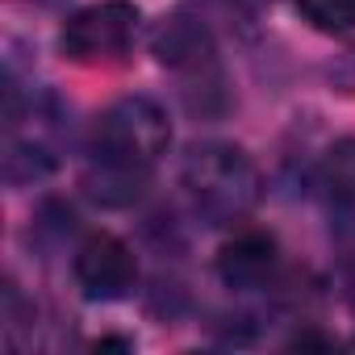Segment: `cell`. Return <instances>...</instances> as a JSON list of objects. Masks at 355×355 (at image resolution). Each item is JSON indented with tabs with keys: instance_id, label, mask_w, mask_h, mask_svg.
<instances>
[{
	"instance_id": "obj_2",
	"label": "cell",
	"mask_w": 355,
	"mask_h": 355,
	"mask_svg": "<svg viewBox=\"0 0 355 355\" xmlns=\"http://www.w3.org/2000/svg\"><path fill=\"white\" fill-rule=\"evenodd\" d=\"M184 189L197 218H205L209 226H230L255 209L263 184L247 150L230 142H205L184 163Z\"/></svg>"
},
{
	"instance_id": "obj_6",
	"label": "cell",
	"mask_w": 355,
	"mask_h": 355,
	"mask_svg": "<svg viewBox=\"0 0 355 355\" xmlns=\"http://www.w3.org/2000/svg\"><path fill=\"white\" fill-rule=\"evenodd\" d=\"M272 272H276V239L272 234L247 230V234H234L218 251V276L226 288H239V293L263 288L272 280Z\"/></svg>"
},
{
	"instance_id": "obj_5",
	"label": "cell",
	"mask_w": 355,
	"mask_h": 355,
	"mask_svg": "<svg viewBox=\"0 0 355 355\" xmlns=\"http://www.w3.org/2000/svg\"><path fill=\"white\" fill-rule=\"evenodd\" d=\"M318 193L334 230V243L343 251V268L355 263V138H343L326 150L318 167Z\"/></svg>"
},
{
	"instance_id": "obj_7",
	"label": "cell",
	"mask_w": 355,
	"mask_h": 355,
	"mask_svg": "<svg viewBox=\"0 0 355 355\" xmlns=\"http://www.w3.org/2000/svg\"><path fill=\"white\" fill-rule=\"evenodd\" d=\"M155 55H159L163 67H175V71L214 67V42H209L205 26L193 21V17H167L155 30Z\"/></svg>"
},
{
	"instance_id": "obj_3",
	"label": "cell",
	"mask_w": 355,
	"mask_h": 355,
	"mask_svg": "<svg viewBox=\"0 0 355 355\" xmlns=\"http://www.w3.org/2000/svg\"><path fill=\"white\" fill-rule=\"evenodd\" d=\"M138 34V9L130 0H96L76 9L63 21L59 46L71 63L96 67V63H121Z\"/></svg>"
},
{
	"instance_id": "obj_4",
	"label": "cell",
	"mask_w": 355,
	"mask_h": 355,
	"mask_svg": "<svg viewBox=\"0 0 355 355\" xmlns=\"http://www.w3.org/2000/svg\"><path fill=\"white\" fill-rule=\"evenodd\" d=\"M71 272L88 301H121L138 280V263L117 234H88L71 259Z\"/></svg>"
},
{
	"instance_id": "obj_1",
	"label": "cell",
	"mask_w": 355,
	"mask_h": 355,
	"mask_svg": "<svg viewBox=\"0 0 355 355\" xmlns=\"http://www.w3.org/2000/svg\"><path fill=\"white\" fill-rule=\"evenodd\" d=\"M171 142V121L159 101L125 96L109 105L92 125V171L88 189L101 201H130L138 197L142 175Z\"/></svg>"
},
{
	"instance_id": "obj_8",
	"label": "cell",
	"mask_w": 355,
	"mask_h": 355,
	"mask_svg": "<svg viewBox=\"0 0 355 355\" xmlns=\"http://www.w3.org/2000/svg\"><path fill=\"white\" fill-rule=\"evenodd\" d=\"M297 13L322 34H351L355 30V0H297Z\"/></svg>"
}]
</instances>
